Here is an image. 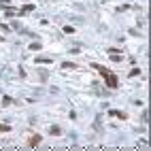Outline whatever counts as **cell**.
Wrapping results in <instances>:
<instances>
[{
  "mask_svg": "<svg viewBox=\"0 0 151 151\" xmlns=\"http://www.w3.org/2000/svg\"><path fill=\"white\" fill-rule=\"evenodd\" d=\"M41 141H43V138L39 136V134H34V136L28 138V147H36V145H41Z\"/></svg>",
  "mask_w": 151,
  "mask_h": 151,
  "instance_id": "obj_2",
  "label": "cell"
},
{
  "mask_svg": "<svg viewBox=\"0 0 151 151\" xmlns=\"http://www.w3.org/2000/svg\"><path fill=\"white\" fill-rule=\"evenodd\" d=\"M109 115H111V117H117V119H128V115H126L123 111H115V109L109 111Z\"/></svg>",
  "mask_w": 151,
  "mask_h": 151,
  "instance_id": "obj_3",
  "label": "cell"
},
{
  "mask_svg": "<svg viewBox=\"0 0 151 151\" xmlns=\"http://www.w3.org/2000/svg\"><path fill=\"white\" fill-rule=\"evenodd\" d=\"M62 66H64V68H77V64H72V62H64Z\"/></svg>",
  "mask_w": 151,
  "mask_h": 151,
  "instance_id": "obj_9",
  "label": "cell"
},
{
  "mask_svg": "<svg viewBox=\"0 0 151 151\" xmlns=\"http://www.w3.org/2000/svg\"><path fill=\"white\" fill-rule=\"evenodd\" d=\"M2 104H4V106L13 104V98H9V96H4V98H2Z\"/></svg>",
  "mask_w": 151,
  "mask_h": 151,
  "instance_id": "obj_7",
  "label": "cell"
},
{
  "mask_svg": "<svg viewBox=\"0 0 151 151\" xmlns=\"http://www.w3.org/2000/svg\"><path fill=\"white\" fill-rule=\"evenodd\" d=\"M91 66H94V68H96V70H98V72L102 74V77H104V83H106V85H109V87H111V89H115V87H117V85H119V81H117V74H113V72L109 70V68H104V66H100V64H91Z\"/></svg>",
  "mask_w": 151,
  "mask_h": 151,
  "instance_id": "obj_1",
  "label": "cell"
},
{
  "mask_svg": "<svg viewBox=\"0 0 151 151\" xmlns=\"http://www.w3.org/2000/svg\"><path fill=\"white\" fill-rule=\"evenodd\" d=\"M36 64H51V58H36Z\"/></svg>",
  "mask_w": 151,
  "mask_h": 151,
  "instance_id": "obj_4",
  "label": "cell"
},
{
  "mask_svg": "<svg viewBox=\"0 0 151 151\" xmlns=\"http://www.w3.org/2000/svg\"><path fill=\"white\" fill-rule=\"evenodd\" d=\"M0 132H11V126H7V123H0Z\"/></svg>",
  "mask_w": 151,
  "mask_h": 151,
  "instance_id": "obj_8",
  "label": "cell"
},
{
  "mask_svg": "<svg viewBox=\"0 0 151 151\" xmlns=\"http://www.w3.org/2000/svg\"><path fill=\"white\" fill-rule=\"evenodd\" d=\"M49 132L53 134V136H60V134H62V130H60V128H58V126H53V128H51Z\"/></svg>",
  "mask_w": 151,
  "mask_h": 151,
  "instance_id": "obj_6",
  "label": "cell"
},
{
  "mask_svg": "<svg viewBox=\"0 0 151 151\" xmlns=\"http://www.w3.org/2000/svg\"><path fill=\"white\" fill-rule=\"evenodd\" d=\"M30 11H34V7H32V4H26V7H24V9H21V11H19V13H21V15H24V13H30Z\"/></svg>",
  "mask_w": 151,
  "mask_h": 151,
  "instance_id": "obj_5",
  "label": "cell"
},
{
  "mask_svg": "<svg viewBox=\"0 0 151 151\" xmlns=\"http://www.w3.org/2000/svg\"><path fill=\"white\" fill-rule=\"evenodd\" d=\"M30 49H32V51H39L41 45H39V43H34V45H30Z\"/></svg>",
  "mask_w": 151,
  "mask_h": 151,
  "instance_id": "obj_11",
  "label": "cell"
},
{
  "mask_svg": "<svg viewBox=\"0 0 151 151\" xmlns=\"http://www.w3.org/2000/svg\"><path fill=\"white\" fill-rule=\"evenodd\" d=\"M136 74H141V70H138V68H132V70H130V77H136Z\"/></svg>",
  "mask_w": 151,
  "mask_h": 151,
  "instance_id": "obj_10",
  "label": "cell"
}]
</instances>
